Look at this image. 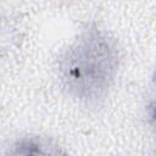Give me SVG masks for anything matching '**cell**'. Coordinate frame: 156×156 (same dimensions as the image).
<instances>
[{
  "label": "cell",
  "mask_w": 156,
  "mask_h": 156,
  "mask_svg": "<svg viewBox=\"0 0 156 156\" xmlns=\"http://www.w3.org/2000/svg\"><path fill=\"white\" fill-rule=\"evenodd\" d=\"M118 68L115 41L98 27L85 29L60 61L61 82L67 93L83 102H96L111 87Z\"/></svg>",
  "instance_id": "cell-1"
}]
</instances>
